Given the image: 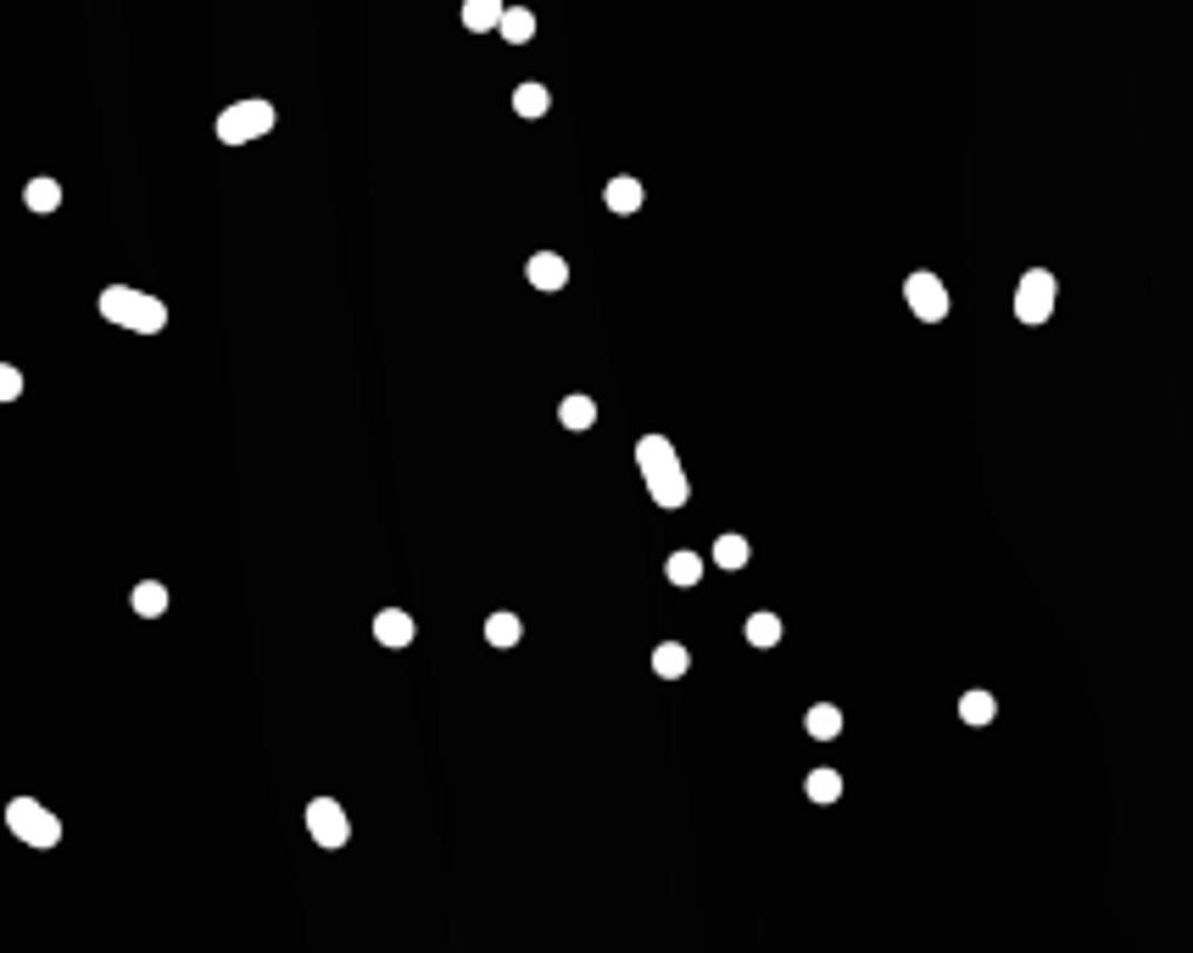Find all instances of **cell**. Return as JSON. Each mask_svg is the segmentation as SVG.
Listing matches in <instances>:
<instances>
[{"label":"cell","instance_id":"obj_8","mask_svg":"<svg viewBox=\"0 0 1193 953\" xmlns=\"http://www.w3.org/2000/svg\"><path fill=\"white\" fill-rule=\"evenodd\" d=\"M525 274H530L536 290H564V285H569V262H564L558 251H536Z\"/></svg>","mask_w":1193,"mask_h":953},{"label":"cell","instance_id":"obj_17","mask_svg":"<svg viewBox=\"0 0 1193 953\" xmlns=\"http://www.w3.org/2000/svg\"><path fill=\"white\" fill-rule=\"evenodd\" d=\"M804 792H809L815 803H837V797H843V775H837V770H809Z\"/></svg>","mask_w":1193,"mask_h":953},{"label":"cell","instance_id":"obj_24","mask_svg":"<svg viewBox=\"0 0 1193 953\" xmlns=\"http://www.w3.org/2000/svg\"><path fill=\"white\" fill-rule=\"evenodd\" d=\"M747 642H753V647H775V642H781V619H775V614H753V619H747Z\"/></svg>","mask_w":1193,"mask_h":953},{"label":"cell","instance_id":"obj_11","mask_svg":"<svg viewBox=\"0 0 1193 953\" xmlns=\"http://www.w3.org/2000/svg\"><path fill=\"white\" fill-rule=\"evenodd\" d=\"M804 731H809L815 742H832V736H843V708H837V703H815V708L804 714Z\"/></svg>","mask_w":1193,"mask_h":953},{"label":"cell","instance_id":"obj_18","mask_svg":"<svg viewBox=\"0 0 1193 953\" xmlns=\"http://www.w3.org/2000/svg\"><path fill=\"white\" fill-rule=\"evenodd\" d=\"M547 101H553L547 85H519V90H514V112H519V118H541Z\"/></svg>","mask_w":1193,"mask_h":953},{"label":"cell","instance_id":"obj_4","mask_svg":"<svg viewBox=\"0 0 1193 953\" xmlns=\"http://www.w3.org/2000/svg\"><path fill=\"white\" fill-rule=\"evenodd\" d=\"M268 129H274V107L268 101H235V107L218 112V140L223 146H251Z\"/></svg>","mask_w":1193,"mask_h":953},{"label":"cell","instance_id":"obj_19","mask_svg":"<svg viewBox=\"0 0 1193 953\" xmlns=\"http://www.w3.org/2000/svg\"><path fill=\"white\" fill-rule=\"evenodd\" d=\"M23 201H29L34 212H57V207H62V185H57V179H34V185L23 190Z\"/></svg>","mask_w":1193,"mask_h":953},{"label":"cell","instance_id":"obj_15","mask_svg":"<svg viewBox=\"0 0 1193 953\" xmlns=\"http://www.w3.org/2000/svg\"><path fill=\"white\" fill-rule=\"evenodd\" d=\"M519 636H525V625H519L514 614H491V619H486V642H491V647H519Z\"/></svg>","mask_w":1193,"mask_h":953},{"label":"cell","instance_id":"obj_21","mask_svg":"<svg viewBox=\"0 0 1193 953\" xmlns=\"http://www.w3.org/2000/svg\"><path fill=\"white\" fill-rule=\"evenodd\" d=\"M162 608H168V592H162L157 580H140V586H135V614H140V619H157Z\"/></svg>","mask_w":1193,"mask_h":953},{"label":"cell","instance_id":"obj_16","mask_svg":"<svg viewBox=\"0 0 1193 953\" xmlns=\"http://www.w3.org/2000/svg\"><path fill=\"white\" fill-rule=\"evenodd\" d=\"M993 714H998V703H993L987 692H965V697H960V719H965V725H993Z\"/></svg>","mask_w":1193,"mask_h":953},{"label":"cell","instance_id":"obj_9","mask_svg":"<svg viewBox=\"0 0 1193 953\" xmlns=\"http://www.w3.org/2000/svg\"><path fill=\"white\" fill-rule=\"evenodd\" d=\"M374 642H385V647H408V642H414V614H402V608L374 614Z\"/></svg>","mask_w":1193,"mask_h":953},{"label":"cell","instance_id":"obj_1","mask_svg":"<svg viewBox=\"0 0 1193 953\" xmlns=\"http://www.w3.org/2000/svg\"><path fill=\"white\" fill-rule=\"evenodd\" d=\"M636 468H642V486H647L653 508L675 514V508L692 503V480H686V468H680V457H675V446L664 435H642L636 440Z\"/></svg>","mask_w":1193,"mask_h":953},{"label":"cell","instance_id":"obj_23","mask_svg":"<svg viewBox=\"0 0 1193 953\" xmlns=\"http://www.w3.org/2000/svg\"><path fill=\"white\" fill-rule=\"evenodd\" d=\"M669 580L675 586H697L703 580V558L697 553H669Z\"/></svg>","mask_w":1193,"mask_h":953},{"label":"cell","instance_id":"obj_5","mask_svg":"<svg viewBox=\"0 0 1193 953\" xmlns=\"http://www.w3.org/2000/svg\"><path fill=\"white\" fill-rule=\"evenodd\" d=\"M904 301H909V312L921 318V324H943L948 318V285L937 279V274H909L904 279Z\"/></svg>","mask_w":1193,"mask_h":953},{"label":"cell","instance_id":"obj_22","mask_svg":"<svg viewBox=\"0 0 1193 953\" xmlns=\"http://www.w3.org/2000/svg\"><path fill=\"white\" fill-rule=\"evenodd\" d=\"M747 558H753V553H747L742 536H719V542H714V564H719V569H742Z\"/></svg>","mask_w":1193,"mask_h":953},{"label":"cell","instance_id":"obj_20","mask_svg":"<svg viewBox=\"0 0 1193 953\" xmlns=\"http://www.w3.org/2000/svg\"><path fill=\"white\" fill-rule=\"evenodd\" d=\"M558 418H564L569 429H591V424H597V401H591V396H569V401L558 407Z\"/></svg>","mask_w":1193,"mask_h":953},{"label":"cell","instance_id":"obj_14","mask_svg":"<svg viewBox=\"0 0 1193 953\" xmlns=\"http://www.w3.org/2000/svg\"><path fill=\"white\" fill-rule=\"evenodd\" d=\"M653 669H658L664 681H675V675H686V669H692V653H686L680 642H664V647L653 653Z\"/></svg>","mask_w":1193,"mask_h":953},{"label":"cell","instance_id":"obj_2","mask_svg":"<svg viewBox=\"0 0 1193 953\" xmlns=\"http://www.w3.org/2000/svg\"><path fill=\"white\" fill-rule=\"evenodd\" d=\"M101 318L118 324V329H135V335H162L168 329V307L135 285H107L101 290Z\"/></svg>","mask_w":1193,"mask_h":953},{"label":"cell","instance_id":"obj_7","mask_svg":"<svg viewBox=\"0 0 1193 953\" xmlns=\"http://www.w3.org/2000/svg\"><path fill=\"white\" fill-rule=\"evenodd\" d=\"M307 831H312L318 847H346L351 820H346V808H340L335 797H312V803H307Z\"/></svg>","mask_w":1193,"mask_h":953},{"label":"cell","instance_id":"obj_25","mask_svg":"<svg viewBox=\"0 0 1193 953\" xmlns=\"http://www.w3.org/2000/svg\"><path fill=\"white\" fill-rule=\"evenodd\" d=\"M23 396V374L12 363H0V401H18Z\"/></svg>","mask_w":1193,"mask_h":953},{"label":"cell","instance_id":"obj_3","mask_svg":"<svg viewBox=\"0 0 1193 953\" xmlns=\"http://www.w3.org/2000/svg\"><path fill=\"white\" fill-rule=\"evenodd\" d=\"M7 825H12V836L29 842V847H57V842H62V820H57L46 803H34V797H12V803H7Z\"/></svg>","mask_w":1193,"mask_h":953},{"label":"cell","instance_id":"obj_10","mask_svg":"<svg viewBox=\"0 0 1193 953\" xmlns=\"http://www.w3.org/2000/svg\"><path fill=\"white\" fill-rule=\"evenodd\" d=\"M497 29H503L508 46H525V40H536V12H530V7H503Z\"/></svg>","mask_w":1193,"mask_h":953},{"label":"cell","instance_id":"obj_13","mask_svg":"<svg viewBox=\"0 0 1193 953\" xmlns=\"http://www.w3.org/2000/svg\"><path fill=\"white\" fill-rule=\"evenodd\" d=\"M642 201H647L642 179H614V185H608V207H614V212H642Z\"/></svg>","mask_w":1193,"mask_h":953},{"label":"cell","instance_id":"obj_12","mask_svg":"<svg viewBox=\"0 0 1193 953\" xmlns=\"http://www.w3.org/2000/svg\"><path fill=\"white\" fill-rule=\"evenodd\" d=\"M464 29L469 34H486V29H497V18H503V0H464Z\"/></svg>","mask_w":1193,"mask_h":953},{"label":"cell","instance_id":"obj_6","mask_svg":"<svg viewBox=\"0 0 1193 953\" xmlns=\"http://www.w3.org/2000/svg\"><path fill=\"white\" fill-rule=\"evenodd\" d=\"M1054 274L1048 268H1032L1021 285H1015V318L1021 324H1048V312H1054Z\"/></svg>","mask_w":1193,"mask_h":953}]
</instances>
